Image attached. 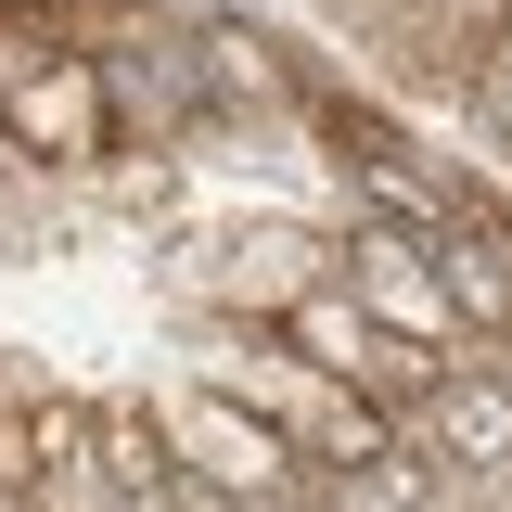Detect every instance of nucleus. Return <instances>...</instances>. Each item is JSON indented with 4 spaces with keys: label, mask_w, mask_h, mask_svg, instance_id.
<instances>
[{
    "label": "nucleus",
    "mask_w": 512,
    "mask_h": 512,
    "mask_svg": "<svg viewBox=\"0 0 512 512\" xmlns=\"http://www.w3.org/2000/svg\"><path fill=\"white\" fill-rule=\"evenodd\" d=\"M333 282L359 295V308L384 320V333H410V346H448V372L487 346L474 320H461V295H448V256L436 231H397V218H359L346 244H333Z\"/></svg>",
    "instance_id": "1"
},
{
    "label": "nucleus",
    "mask_w": 512,
    "mask_h": 512,
    "mask_svg": "<svg viewBox=\"0 0 512 512\" xmlns=\"http://www.w3.org/2000/svg\"><path fill=\"white\" fill-rule=\"evenodd\" d=\"M154 423H167V448H180L205 487H231L244 512H256V500H295V487H308V448L282 436L269 410H244L231 384H180Z\"/></svg>",
    "instance_id": "2"
},
{
    "label": "nucleus",
    "mask_w": 512,
    "mask_h": 512,
    "mask_svg": "<svg viewBox=\"0 0 512 512\" xmlns=\"http://www.w3.org/2000/svg\"><path fill=\"white\" fill-rule=\"evenodd\" d=\"M0 141L39 154V167H103V154H116V90H103V64L90 52L26 64V77L0 90Z\"/></svg>",
    "instance_id": "3"
},
{
    "label": "nucleus",
    "mask_w": 512,
    "mask_h": 512,
    "mask_svg": "<svg viewBox=\"0 0 512 512\" xmlns=\"http://www.w3.org/2000/svg\"><path fill=\"white\" fill-rule=\"evenodd\" d=\"M474 116L512 141V52H487V77H474Z\"/></svg>",
    "instance_id": "4"
}]
</instances>
